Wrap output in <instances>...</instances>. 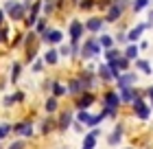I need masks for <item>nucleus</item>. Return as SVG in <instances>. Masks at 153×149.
<instances>
[{
    "mask_svg": "<svg viewBox=\"0 0 153 149\" xmlns=\"http://www.w3.org/2000/svg\"><path fill=\"white\" fill-rule=\"evenodd\" d=\"M11 132L16 134V136H20V138H33L35 127H33V121L31 118H22V121H18V123L11 125Z\"/></svg>",
    "mask_w": 153,
    "mask_h": 149,
    "instance_id": "1",
    "label": "nucleus"
},
{
    "mask_svg": "<svg viewBox=\"0 0 153 149\" xmlns=\"http://www.w3.org/2000/svg\"><path fill=\"white\" fill-rule=\"evenodd\" d=\"M72 118H74L72 112H70V110H64V112H61V114L57 116V132H59V134H64L68 127L72 125Z\"/></svg>",
    "mask_w": 153,
    "mask_h": 149,
    "instance_id": "2",
    "label": "nucleus"
},
{
    "mask_svg": "<svg viewBox=\"0 0 153 149\" xmlns=\"http://www.w3.org/2000/svg\"><path fill=\"white\" fill-rule=\"evenodd\" d=\"M53 130H57V118L48 114L46 118H42V123H39V134L42 136H48Z\"/></svg>",
    "mask_w": 153,
    "mask_h": 149,
    "instance_id": "3",
    "label": "nucleus"
},
{
    "mask_svg": "<svg viewBox=\"0 0 153 149\" xmlns=\"http://www.w3.org/2000/svg\"><path fill=\"white\" fill-rule=\"evenodd\" d=\"M94 101H96V99H94L92 92H81V94L76 97V110H88Z\"/></svg>",
    "mask_w": 153,
    "mask_h": 149,
    "instance_id": "4",
    "label": "nucleus"
},
{
    "mask_svg": "<svg viewBox=\"0 0 153 149\" xmlns=\"http://www.w3.org/2000/svg\"><path fill=\"white\" fill-rule=\"evenodd\" d=\"M134 110H136V116L142 118V121H147L151 116V108H149V105H144L142 99H136V101H134Z\"/></svg>",
    "mask_w": 153,
    "mask_h": 149,
    "instance_id": "5",
    "label": "nucleus"
},
{
    "mask_svg": "<svg viewBox=\"0 0 153 149\" xmlns=\"http://www.w3.org/2000/svg\"><path fill=\"white\" fill-rule=\"evenodd\" d=\"M103 105H105V108H112V110H118V105H120L118 92H107L105 99H103Z\"/></svg>",
    "mask_w": 153,
    "mask_h": 149,
    "instance_id": "6",
    "label": "nucleus"
},
{
    "mask_svg": "<svg viewBox=\"0 0 153 149\" xmlns=\"http://www.w3.org/2000/svg\"><path fill=\"white\" fill-rule=\"evenodd\" d=\"M99 130H92L90 134H85V136H83V147L81 149H94L96 147V136H99Z\"/></svg>",
    "mask_w": 153,
    "mask_h": 149,
    "instance_id": "7",
    "label": "nucleus"
},
{
    "mask_svg": "<svg viewBox=\"0 0 153 149\" xmlns=\"http://www.w3.org/2000/svg\"><path fill=\"white\" fill-rule=\"evenodd\" d=\"M42 37H44V42H48V44H59L61 42V31H44Z\"/></svg>",
    "mask_w": 153,
    "mask_h": 149,
    "instance_id": "8",
    "label": "nucleus"
},
{
    "mask_svg": "<svg viewBox=\"0 0 153 149\" xmlns=\"http://www.w3.org/2000/svg\"><path fill=\"white\" fill-rule=\"evenodd\" d=\"M66 92L68 94H74V97H79L81 94V81H79V77H76V79H70L68 81V86H66Z\"/></svg>",
    "mask_w": 153,
    "mask_h": 149,
    "instance_id": "9",
    "label": "nucleus"
},
{
    "mask_svg": "<svg viewBox=\"0 0 153 149\" xmlns=\"http://www.w3.org/2000/svg\"><path fill=\"white\" fill-rule=\"evenodd\" d=\"M64 94H66V86H64V83H59V81H55V79H53V83H51V97L59 99V97H64Z\"/></svg>",
    "mask_w": 153,
    "mask_h": 149,
    "instance_id": "10",
    "label": "nucleus"
},
{
    "mask_svg": "<svg viewBox=\"0 0 153 149\" xmlns=\"http://www.w3.org/2000/svg\"><path fill=\"white\" fill-rule=\"evenodd\" d=\"M99 51H101V46L96 44V42H88V44L83 46V51H81V55H83V57H92V55H96Z\"/></svg>",
    "mask_w": 153,
    "mask_h": 149,
    "instance_id": "11",
    "label": "nucleus"
},
{
    "mask_svg": "<svg viewBox=\"0 0 153 149\" xmlns=\"http://www.w3.org/2000/svg\"><path fill=\"white\" fill-rule=\"evenodd\" d=\"M44 110L48 112V114H55V112L59 110V99H55V97H48L46 101H44Z\"/></svg>",
    "mask_w": 153,
    "mask_h": 149,
    "instance_id": "12",
    "label": "nucleus"
},
{
    "mask_svg": "<svg viewBox=\"0 0 153 149\" xmlns=\"http://www.w3.org/2000/svg\"><path fill=\"white\" fill-rule=\"evenodd\" d=\"M81 33H83V26H81L79 22H72V24H70V37H72V44H79Z\"/></svg>",
    "mask_w": 153,
    "mask_h": 149,
    "instance_id": "13",
    "label": "nucleus"
},
{
    "mask_svg": "<svg viewBox=\"0 0 153 149\" xmlns=\"http://www.w3.org/2000/svg\"><path fill=\"white\" fill-rule=\"evenodd\" d=\"M134 81H136V75H131V73H129V75H123V77H118V81H116V83H118V88L123 90V88H129Z\"/></svg>",
    "mask_w": 153,
    "mask_h": 149,
    "instance_id": "14",
    "label": "nucleus"
},
{
    "mask_svg": "<svg viewBox=\"0 0 153 149\" xmlns=\"http://www.w3.org/2000/svg\"><path fill=\"white\" fill-rule=\"evenodd\" d=\"M120 138H123V125H116V130H114L112 134H109L107 143L114 147V145H118V140H120Z\"/></svg>",
    "mask_w": 153,
    "mask_h": 149,
    "instance_id": "15",
    "label": "nucleus"
},
{
    "mask_svg": "<svg viewBox=\"0 0 153 149\" xmlns=\"http://www.w3.org/2000/svg\"><path fill=\"white\" fill-rule=\"evenodd\" d=\"M20 73H22V64L20 61H13V66H11V83H18L20 81Z\"/></svg>",
    "mask_w": 153,
    "mask_h": 149,
    "instance_id": "16",
    "label": "nucleus"
},
{
    "mask_svg": "<svg viewBox=\"0 0 153 149\" xmlns=\"http://www.w3.org/2000/svg\"><path fill=\"white\" fill-rule=\"evenodd\" d=\"M120 99H123L125 103H134L138 97H136V92L131 90V88H123V90H120Z\"/></svg>",
    "mask_w": 153,
    "mask_h": 149,
    "instance_id": "17",
    "label": "nucleus"
},
{
    "mask_svg": "<svg viewBox=\"0 0 153 149\" xmlns=\"http://www.w3.org/2000/svg\"><path fill=\"white\" fill-rule=\"evenodd\" d=\"M74 118H76V123H81V125H88V123H90V118H92V114H90L88 110H79Z\"/></svg>",
    "mask_w": 153,
    "mask_h": 149,
    "instance_id": "18",
    "label": "nucleus"
},
{
    "mask_svg": "<svg viewBox=\"0 0 153 149\" xmlns=\"http://www.w3.org/2000/svg\"><path fill=\"white\" fill-rule=\"evenodd\" d=\"M99 77L103 81H112L114 79L112 73H109V68H107V64H101V66H99Z\"/></svg>",
    "mask_w": 153,
    "mask_h": 149,
    "instance_id": "19",
    "label": "nucleus"
},
{
    "mask_svg": "<svg viewBox=\"0 0 153 149\" xmlns=\"http://www.w3.org/2000/svg\"><path fill=\"white\" fill-rule=\"evenodd\" d=\"M57 59H59L57 51H48V53L44 55V64H48V66H55V64H57Z\"/></svg>",
    "mask_w": 153,
    "mask_h": 149,
    "instance_id": "20",
    "label": "nucleus"
},
{
    "mask_svg": "<svg viewBox=\"0 0 153 149\" xmlns=\"http://www.w3.org/2000/svg\"><path fill=\"white\" fill-rule=\"evenodd\" d=\"M11 134V123H0V140Z\"/></svg>",
    "mask_w": 153,
    "mask_h": 149,
    "instance_id": "21",
    "label": "nucleus"
},
{
    "mask_svg": "<svg viewBox=\"0 0 153 149\" xmlns=\"http://www.w3.org/2000/svg\"><path fill=\"white\" fill-rule=\"evenodd\" d=\"M103 118H105V114H103V112H101V114H92V118H90V127H96V125H99V123H103Z\"/></svg>",
    "mask_w": 153,
    "mask_h": 149,
    "instance_id": "22",
    "label": "nucleus"
},
{
    "mask_svg": "<svg viewBox=\"0 0 153 149\" xmlns=\"http://www.w3.org/2000/svg\"><path fill=\"white\" fill-rule=\"evenodd\" d=\"M85 26H88L90 31H99V29H101V20H99V18H92V20H88Z\"/></svg>",
    "mask_w": 153,
    "mask_h": 149,
    "instance_id": "23",
    "label": "nucleus"
},
{
    "mask_svg": "<svg viewBox=\"0 0 153 149\" xmlns=\"http://www.w3.org/2000/svg\"><path fill=\"white\" fill-rule=\"evenodd\" d=\"M7 149H26V140L24 138H18V140H13Z\"/></svg>",
    "mask_w": 153,
    "mask_h": 149,
    "instance_id": "24",
    "label": "nucleus"
},
{
    "mask_svg": "<svg viewBox=\"0 0 153 149\" xmlns=\"http://www.w3.org/2000/svg\"><path fill=\"white\" fill-rule=\"evenodd\" d=\"M13 101H16V105H20V103H24V99H26V94H24V92L22 90H16V92H13Z\"/></svg>",
    "mask_w": 153,
    "mask_h": 149,
    "instance_id": "25",
    "label": "nucleus"
},
{
    "mask_svg": "<svg viewBox=\"0 0 153 149\" xmlns=\"http://www.w3.org/2000/svg\"><path fill=\"white\" fill-rule=\"evenodd\" d=\"M44 66H46V64L44 61H42V59H35V64H33V73H42V70H44Z\"/></svg>",
    "mask_w": 153,
    "mask_h": 149,
    "instance_id": "26",
    "label": "nucleus"
},
{
    "mask_svg": "<svg viewBox=\"0 0 153 149\" xmlns=\"http://www.w3.org/2000/svg\"><path fill=\"white\" fill-rule=\"evenodd\" d=\"M136 64H138V68H140L142 73H147V75L151 73V66H149V61H142V59H140V61H136Z\"/></svg>",
    "mask_w": 153,
    "mask_h": 149,
    "instance_id": "27",
    "label": "nucleus"
},
{
    "mask_svg": "<svg viewBox=\"0 0 153 149\" xmlns=\"http://www.w3.org/2000/svg\"><path fill=\"white\" fill-rule=\"evenodd\" d=\"M2 105H4V108H13V105H16L13 97H11V94H7V97H4V101H2Z\"/></svg>",
    "mask_w": 153,
    "mask_h": 149,
    "instance_id": "28",
    "label": "nucleus"
},
{
    "mask_svg": "<svg viewBox=\"0 0 153 149\" xmlns=\"http://www.w3.org/2000/svg\"><path fill=\"white\" fill-rule=\"evenodd\" d=\"M101 46H103V48H109V46H112V37L103 35V37H101Z\"/></svg>",
    "mask_w": 153,
    "mask_h": 149,
    "instance_id": "29",
    "label": "nucleus"
},
{
    "mask_svg": "<svg viewBox=\"0 0 153 149\" xmlns=\"http://www.w3.org/2000/svg\"><path fill=\"white\" fill-rule=\"evenodd\" d=\"M136 55H138V46H129V48H127V57H131V59H134Z\"/></svg>",
    "mask_w": 153,
    "mask_h": 149,
    "instance_id": "30",
    "label": "nucleus"
},
{
    "mask_svg": "<svg viewBox=\"0 0 153 149\" xmlns=\"http://www.w3.org/2000/svg\"><path fill=\"white\" fill-rule=\"evenodd\" d=\"M142 29H144V26H138V29H136V31H131V33H129V37H131V40H136V37H140V33H142Z\"/></svg>",
    "mask_w": 153,
    "mask_h": 149,
    "instance_id": "31",
    "label": "nucleus"
},
{
    "mask_svg": "<svg viewBox=\"0 0 153 149\" xmlns=\"http://www.w3.org/2000/svg\"><path fill=\"white\" fill-rule=\"evenodd\" d=\"M57 55H64V57H68V55H70V46H61Z\"/></svg>",
    "mask_w": 153,
    "mask_h": 149,
    "instance_id": "32",
    "label": "nucleus"
},
{
    "mask_svg": "<svg viewBox=\"0 0 153 149\" xmlns=\"http://www.w3.org/2000/svg\"><path fill=\"white\" fill-rule=\"evenodd\" d=\"M44 9H46V13L53 11V0H46V2H44Z\"/></svg>",
    "mask_w": 153,
    "mask_h": 149,
    "instance_id": "33",
    "label": "nucleus"
},
{
    "mask_svg": "<svg viewBox=\"0 0 153 149\" xmlns=\"http://www.w3.org/2000/svg\"><path fill=\"white\" fill-rule=\"evenodd\" d=\"M70 127H74V132H81V130H83V125H81V123H72Z\"/></svg>",
    "mask_w": 153,
    "mask_h": 149,
    "instance_id": "34",
    "label": "nucleus"
},
{
    "mask_svg": "<svg viewBox=\"0 0 153 149\" xmlns=\"http://www.w3.org/2000/svg\"><path fill=\"white\" fill-rule=\"evenodd\" d=\"M116 64H120V68H127V66H129V64H127V59H120V61L116 59Z\"/></svg>",
    "mask_w": 153,
    "mask_h": 149,
    "instance_id": "35",
    "label": "nucleus"
},
{
    "mask_svg": "<svg viewBox=\"0 0 153 149\" xmlns=\"http://www.w3.org/2000/svg\"><path fill=\"white\" fill-rule=\"evenodd\" d=\"M149 94H151V99H153V86H151V88H149Z\"/></svg>",
    "mask_w": 153,
    "mask_h": 149,
    "instance_id": "36",
    "label": "nucleus"
},
{
    "mask_svg": "<svg viewBox=\"0 0 153 149\" xmlns=\"http://www.w3.org/2000/svg\"><path fill=\"white\" fill-rule=\"evenodd\" d=\"M2 18H4V16H2V11H0V22H2Z\"/></svg>",
    "mask_w": 153,
    "mask_h": 149,
    "instance_id": "37",
    "label": "nucleus"
},
{
    "mask_svg": "<svg viewBox=\"0 0 153 149\" xmlns=\"http://www.w3.org/2000/svg\"><path fill=\"white\" fill-rule=\"evenodd\" d=\"M151 108H153V99H151Z\"/></svg>",
    "mask_w": 153,
    "mask_h": 149,
    "instance_id": "38",
    "label": "nucleus"
}]
</instances>
